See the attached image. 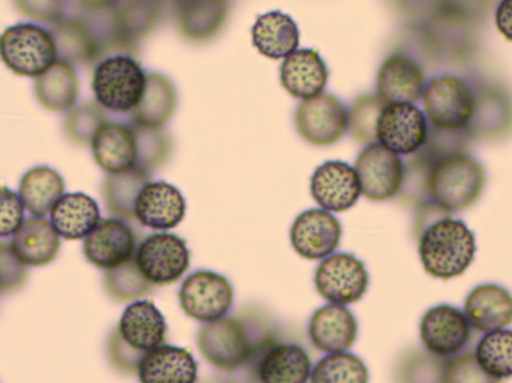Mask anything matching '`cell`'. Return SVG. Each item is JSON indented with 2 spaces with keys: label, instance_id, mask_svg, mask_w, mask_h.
Returning <instances> with one entry per match:
<instances>
[{
  "label": "cell",
  "instance_id": "cell-29",
  "mask_svg": "<svg viewBox=\"0 0 512 383\" xmlns=\"http://www.w3.org/2000/svg\"><path fill=\"white\" fill-rule=\"evenodd\" d=\"M252 36L256 50L270 59L288 57L297 50L300 41L295 21L279 11L261 15L252 29Z\"/></svg>",
  "mask_w": 512,
  "mask_h": 383
},
{
  "label": "cell",
  "instance_id": "cell-39",
  "mask_svg": "<svg viewBox=\"0 0 512 383\" xmlns=\"http://www.w3.org/2000/svg\"><path fill=\"white\" fill-rule=\"evenodd\" d=\"M385 105L387 104L379 96H361L354 102L349 114V128L355 140L366 144H373L378 140L376 126Z\"/></svg>",
  "mask_w": 512,
  "mask_h": 383
},
{
  "label": "cell",
  "instance_id": "cell-30",
  "mask_svg": "<svg viewBox=\"0 0 512 383\" xmlns=\"http://www.w3.org/2000/svg\"><path fill=\"white\" fill-rule=\"evenodd\" d=\"M18 195L33 217H45L65 195V183L53 168L35 167L24 174Z\"/></svg>",
  "mask_w": 512,
  "mask_h": 383
},
{
  "label": "cell",
  "instance_id": "cell-7",
  "mask_svg": "<svg viewBox=\"0 0 512 383\" xmlns=\"http://www.w3.org/2000/svg\"><path fill=\"white\" fill-rule=\"evenodd\" d=\"M424 108L435 128L457 131L465 128L474 114V95L459 78H435L424 92Z\"/></svg>",
  "mask_w": 512,
  "mask_h": 383
},
{
  "label": "cell",
  "instance_id": "cell-26",
  "mask_svg": "<svg viewBox=\"0 0 512 383\" xmlns=\"http://www.w3.org/2000/svg\"><path fill=\"white\" fill-rule=\"evenodd\" d=\"M280 80L294 98L310 99L321 95L328 72L315 50H298L286 57L280 69Z\"/></svg>",
  "mask_w": 512,
  "mask_h": 383
},
{
  "label": "cell",
  "instance_id": "cell-2",
  "mask_svg": "<svg viewBox=\"0 0 512 383\" xmlns=\"http://www.w3.org/2000/svg\"><path fill=\"white\" fill-rule=\"evenodd\" d=\"M486 183L483 165L465 153H448L433 161L427 193L445 213L462 211L477 202Z\"/></svg>",
  "mask_w": 512,
  "mask_h": 383
},
{
  "label": "cell",
  "instance_id": "cell-37",
  "mask_svg": "<svg viewBox=\"0 0 512 383\" xmlns=\"http://www.w3.org/2000/svg\"><path fill=\"white\" fill-rule=\"evenodd\" d=\"M105 123L107 117L101 105L83 102L72 107L66 114L63 120V135L75 146H87L92 144L93 138Z\"/></svg>",
  "mask_w": 512,
  "mask_h": 383
},
{
  "label": "cell",
  "instance_id": "cell-28",
  "mask_svg": "<svg viewBox=\"0 0 512 383\" xmlns=\"http://www.w3.org/2000/svg\"><path fill=\"white\" fill-rule=\"evenodd\" d=\"M33 90L45 110L53 113L71 110L78 98V77L74 65L57 60L47 72L36 78Z\"/></svg>",
  "mask_w": 512,
  "mask_h": 383
},
{
  "label": "cell",
  "instance_id": "cell-24",
  "mask_svg": "<svg viewBox=\"0 0 512 383\" xmlns=\"http://www.w3.org/2000/svg\"><path fill=\"white\" fill-rule=\"evenodd\" d=\"M11 247L26 267H44L59 255L60 235L44 217H30L15 232Z\"/></svg>",
  "mask_w": 512,
  "mask_h": 383
},
{
  "label": "cell",
  "instance_id": "cell-43",
  "mask_svg": "<svg viewBox=\"0 0 512 383\" xmlns=\"http://www.w3.org/2000/svg\"><path fill=\"white\" fill-rule=\"evenodd\" d=\"M23 201L18 193L0 186V238L14 235L24 222Z\"/></svg>",
  "mask_w": 512,
  "mask_h": 383
},
{
  "label": "cell",
  "instance_id": "cell-1",
  "mask_svg": "<svg viewBox=\"0 0 512 383\" xmlns=\"http://www.w3.org/2000/svg\"><path fill=\"white\" fill-rule=\"evenodd\" d=\"M418 253L427 274L450 280L462 276L471 267L477 243L474 232L463 220L442 217L424 229Z\"/></svg>",
  "mask_w": 512,
  "mask_h": 383
},
{
  "label": "cell",
  "instance_id": "cell-6",
  "mask_svg": "<svg viewBox=\"0 0 512 383\" xmlns=\"http://www.w3.org/2000/svg\"><path fill=\"white\" fill-rule=\"evenodd\" d=\"M183 312L200 322L224 318L233 306L234 291L224 276L197 271L188 276L179 292Z\"/></svg>",
  "mask_w": 512,
  "mask_h": 383
},
{
  "label": "cell",
  "instance_id": "cell-27",
  "mask_svg": "<svg viewBox=\"0 0 512 383\" xmlns=\"http://www.w3.org/2000/svg\"><path fill=\"white\" fill-rule=\"evenodd\" d=\"M101 222L95 199L84 193H68L51 211V225L65 240L86 238Z\"/></svg>",
  "mask_w": 512,
  "mask_h": 383
},
{
  "label": "cell",
  "instance_id": "cell-8",
  "mask_svg": "<svg viewBox=\"0 0 512 383\" xmlns=\"http://www.w3.org/2000/svg\"><path fill=\"white\" fill-rule=\"evenodd\" d=\"M189 262L188 244L173 234L150 235L137 252L138 268L153 286L177 282L188 271Z\"/></svg>",
  "mask_w": 512,
  "mask_h": 383
},
{
  "label": "cell",
  "instance_id": "cell-23",
  "mask_svg": "<svg viewBox=\"0 0 512 383\" xmlns=\"http://www.w3.org/2000/svg\"><path fill=\"white\" fill-rule=\"evenodd\" d=\"M465 316L483 333L504 330L512 324V295L499 285H481L468 295Z\"/></svg>",
  "mask_w": 512,
  "mask_h": 383
},
{
  "label": "cell",
  "instance_id": "cell-9",
  "mask_svg": "<svg viewBox=\"0 0 512 383\" xmlns=\"http://www.w3.org/2000/svg\"><path fill=\"white\" fill-rule=\"evenodd\" d=\"M198 348L203 357L222 372L239 369L251 354L245 327L233 318L206 322L198 334Z\"/></svg>",
  "mask_w": 512,
  "mask_h": 383
},
{
  "label": "cell",
  "instance_id": "cell-33",
  "mask_svg": "<svg viewBox=\"0 0 512 383\" xmlns=\"http://www.w3.org/2000/svg\"><path fill=\"white\" fill-rule=\"evenodd\" d=\"M176 107V92L167 78L158 74L146 75V89L135 108V123L143 128H155L170 119Z\"/></svg>",
  "mask_w": 512,
  "mask_h": 383
},
{
  "label": "cell",
  "instance_id": "cell-4",
  "mask_svg": "<svg viewBox=\"0 0 512 383\" xmlns=\"http://www.w3.org/2000/svg\"><path fill=\"white\" fill-rule=\"evenodd\" d=\"M144 89L146 74L131 57H107L93 72L92 90L96 101L114 113L134 111L143 98Z\"/></svg>",
  "mask_w": 512,
  "mask_h": 383
},
{
  "label": "cell",
  "instance_id": "cell-41",
  "mask_svg": "<svg viewBox=\"0 0 512 383\" xmlns=\"http://www.w3.org/2000/svg\"><path fill=\"white\" fill-rule=\"evenodd\" d=\"M24 17L42 24H53L66 17L68 0H12Z\"/></svg>",
  "mask_w": 512,
  "mask_h": 383
},
{
  "label": "cell",
  "instance_id": "cell-25",
  "mask_svg": "<svg viewBox=\"0 0 512 383\" xmlns=\"http://www.w3.org/2000/svg\"><path fill=\"white\" fill-rule=\"evenodd\" d=\"M96 164L110 174L131 170L138 161L135 132L128 126L105 123L92 141Z\"/></svg>",
  "mask_w": 512,
  "mask_h": 383
},
{
  "label": "cell",
  "instance_id": "cell-45",
  "mask_svg": "<svg viewBox=\"0 0 512 383\" xmlns=\"http://www.w3.org/2000/svg\"><path fill=\"white\" fill-rule=\"evenodd\" d=\"M496 26L504 38L512 41V0H502L496 11Z\"/></svg>",
  "mask_w": 512,
  "mask_h": 383
},
{
  "label": "cell",
  "instance_id": "cell-5",
  "mask_svg": "<svg viewBox=\"0 0 512 383\" xmlns=\"http://www.w3.org/2000/svg\"><path fill=\"white\" fill-rule=\"evenodd\" d=\"M316 291L324 300L339 306L357 303L366 294L369 274L363 262L349 253H334L319 264Z\"/></svg>",
  "mask_w": 512,
  "mask_h": 383
},
{
  "label": "cell",
  "instance_id": "cell-15",
  "mask_svg": "<svg viewBox=\"0 0 512 383\" xmlns=\"http://www.w3.org/2000/svg\"><path fill=\"white\" fill-rule=\"evenodd\" d=\"M345 108L331 95L306 99L298 107L297 128L301 137L316 146L336 143L346 129Z\"/></svg>",
  "mask_w": 512,
  "mask_h": 383
},
{
  "label": "cell",
  "instance_id": "cell-36",
  "mask_svg": "<svg viewBox=\"0 0 512 383\" xmlns=\"http://www.w3.org/2000/svg\"><path fill=\"white\" fill-rule=\"evenodd\" d=\"M369 372L360 358L352 354H331L322 358L312 375L310 383H367Z\"/></svg>",
  "mask_w": 512,
  "mask_h": 383
},
{
  "label": "cell",
  "instance_id": "cell-18",
  "mask_svg": "<svg viewBox=\"0 0 512 383\" xmlns=\"http://www.w3.org/2000/svg\"><path fill=\"white\" fill-rule=\"evenodd\" d=\"M48 32L56 44L57 60L71 65L98 62V38L86 15H71L50 24Z\"/></svg>",
  "mask_w": 512,
  "mask_h": 383
},
{
  "label": "cell",
  "instance_id": "cell-44",
  "mask_svg": "<svg viewBox=\"0 0 512 383\" xmlns=\"http://www.w3.org/2000/svg\"><path fill=\"white\" fill-rule=\"evenodd\" d=\"M107 351L111 364L123 373L138 372V366L146 355L126 345L125 340L122 339L117 330L111 334L110 340H108Z\"/></svg>",
  "mask_w": 512,
  "mask_h": 383
},
{
  "label": "cell",
  "instance_id": "cell-34",
  "mask_svg": "<svg viewBox=\"0 0 512 383\" xmlns=\"http://www.w3.org/2000/svg\"><path fill=\"white\" fill-rule=\"evenodd\" d=\"M481 369L492 378H512V331L498 330L487 333L475 351Z\"/></svg>",
  "mask_w": 512,
  "mask_h": 383
},
{
  "label": "cell",
  "instance_id": "cell-22",
  "mask_svg": "<svg viewBox=\"0 0 512 383\" xmlns=\"http://www.w3.org/2000/svg\"><path fill=\"white\" fill-rule=\"evenodd\" d=\"M138 378L141 383H197L198 364L186 349L161 345L144 355Z\"/></svg>",
  "mask_w": 512,
  "mask_h": 383
},
{
  "label": "cell",
  "instance_id": "cell-13",
  "mask_svg": "<svg viewBox=\"0 0 512 383\" xmlns=\"http://www.w3.org/2000/svg\"><path fill=\"white\" fill-rule=\"evenodd\" d=\"M289 238L298 255L316 261L327 258L339 247L342 226L330 211H304L295 219Z\"/></svg>",
  "mask_w": 512,
  "mask_h": 383
},
{
  "label": "cell",
  "instance_id": "cell-17",
  "mask_svg": "<svg viewBox=\"0 0 512 383\" xmlns=\"http://www.w3.org/2000/svg\"><path fill=\"white\" fill-rule=\"evenodd\" d=\"M186 214V201L179 189L164 182L149 183L135 202V217L147 228L168 231Z\"/></svg>",
  "mask_w": 512,
  "mask_h": 383
},
{
  "label": "cell",
  "instance_id": "cell-32",
  "mask_svg": "<svg viewBox=\"0 0 512 383\" xmlns=\"http://www.w3.org/2000/svg\"><path fill=\"white\" fill-rule=\"evenodd\" d=\"M149 185V174L144 168H131L119 174H110L102 186L105 205L113 216L122 220L135 217L138 195Z\"/></svg>",
  "mask_w": 512,
  "mask_h": 383
},
{
  "label": "cell",
  "instance_id": "cell-40",
  "mask_svg": "<svg viewBox=\"0 0 512 383\" xmlns=\"http://www.w3.org/2000/svg\"><path fill=\"white\" fill-rule=\"evenodd\" d=\"M444 383H502L499 379L487 375L477 357L472 352L459 355V357L445 364Z\"/></svg>",
  "mask_w": 512,
  "mask_h": 383
},
{
  "label": "cell",
  "instance_id": "cell-14",
  "mask_svg": "<svg viewBox=\"0 0 512 383\" xmlns=\"http://www.w3.org/2000/svg\"><path fill=\"white\" fill-rule=\"evenodd\" d=\"M83 253L89 264L113 270L137 255L134 234L122 220H101L84 240Z\"/></svg>",
  "mask_w": 512,
  "mask_h": 383
},
{
  "label": "cell",
  "instance_id": "cell-20",
  "mask_svg": "<svg viewBox=\"0 0 512 383\" xmlns=\"http://www.w3.org/2000/svg\"><path fill=\"white\" fill-rule=\"evenodd\" d=\"M117 331L126 345L147 354L164 345L167 322L152 301H137L125 310Z\"/></svg>",
  "mask_w": 512,
  "mask_h": 383
},
{
  "label": "cell",
  "instance_id": "cell-21",
  "mask_svg": "<svg viewBox=\"0 0 512 383\" xmlns=\"http://www.w3.org/2000/svg\"><path fill=\"white\" fill-rule=\"evenodd\" d=\"M357 319L339 304L322 307L310 319L309 336L319 351L342 354L357 339Z\"/></svg>",
  "mask_w": 512,
  "mask_h": 383
},
{
  "label": "cell",
  "instance_id": "cell-3",
  "mask_svg": "<svg viewBox=\"0 0 512 383\" xmlns=\"http://www.w3.org/2000/svg\"><path fill=\"white\" fill-rule=\"evenodd\" d=\"M0 60L12 74L38 78L57 62L56 44L48 29L17 23L0 33Z\"/></svg>",
  "mask_w": 512,
  "mask_h": 383
},
{
  "label": "cell",
  "instance_id": "cell-46",
  "mask_svg": "<svg viewBox=\"0 0 512 383\" xmlns=\"http://www.w3.org/2000/svg\"><path fill=\"white\" fill-rule=\"evenodd\" d=\"M83 12L102 11L111 8L116 0H74Z\"/></svg>",
  "mask_w": 512,
  "mask_h": 383
},
{
  "label": "cell",
  "instance_id": "cell-35",
  "mask_svg": "<svg viewBox=\"0 0 512 383\" xmlns=\"http://www.w3.org/2000/svg\"><path fill=\"white\" fill-rule=\"evenodd\" d=\"M105 291L120 303L138 300L152 291L153 285L143 276L137 264V255L113 270L105 271Z\"/></svg>",
  "mask_w": 512,
  "mask_h": 383
},
{
  "label": "cell",
  "instance_id": "cell-16",
  "mask_svg": "<svg viewBox=\"0 0 512 383\" xmlns=\"http://www.w3.org/2000/svg\"><path fill=\"white\" fill-rule=\"evenodd\" d=\"M313 199L327 211H345L357 204L360 182L354 168L345 162H325L310 180Z\"/></svg>",
  "mask_w": 512,
  "mask_h": 383
},
{
  "label": "cell",
  "instance_id": "cell-42",
  "mask_svg": "<svg viewBox=\"0 0 512 383\" xmlns=\"http://www.w3.org/2000/svg\"><path fill=\"white\" fill-rule=\"evenodd\" d=\"M27 268L9 244L0 243V294L17 291L26 283Z\"/></svg>",
  "mask_w": 512,
  "mask_h": 383
},
{
  "label": "cell",
  "instance_id": "cell-19",
  "mask_svg": "<svg viewBox=\"0 0 512 383\" xmlns=\"http://www.w3.org/2000/svg\"><path fill=\"white\" fill-rule=\"evenodd\" d=\"M423 90V71L411 57L394 54L379 69L378 95L385 104H414Z\"/></svg>",
  "mask_w": 512,
  "mask_h": 383
},
{
  "label": "cell",
  "instance_id": "cell-38",
  "mask_svg": "<svg viewBox=\"0 0 512 383\" xmlns=\"http://www.w3.org/2000/svg\"><path fill=\"white\" fill-rule=\"evenodd\" d=\"M224 14V0H189L180 12L183 29L195 38L218 29Z\"/></svg>",
  "mask_w": 512,
  "mask_h": 383
},
{
  "label": "cell",
  "instance_id": "cell-10",
  "mask_svg": "<svg viewBox=\"0 0 512 383\" xmlns=\"http://www.w3.org/2000/svg\"><path fill=\"white\" fill-rule=\"evenodd\" d=\"M376 134L379 143L396 155H412L426 144V116L412 104L385 105Z\"/></svg>",
  "mask_w": 512,
  "mask_h": 383
},
{
  "label": "cell",
  "instance_id": "cell-11",
  "mask_svg": "<svg viewBox=\"0 0 512 383\" xmlns=\"http://www.w3.org/2000/svg\"><path fill=\"white\" fill-rule=\"evenodd\" d=\"M361 193L372 201L393 198L402 188L405 167L396 153L387 147H367L355 165Z\"/></svg>",
  "mask_w": 512,
  "mask_h": 383
},
{
  "label": "cell",
  "instance_id": "cell-31",
  "mask_svg": "<svg viewBox=\"0 0 512 383\" xmlns=\"http://www.w3.org/2000/svg\"><path fill=\"white\" fill-rule=\"evenodd\" d=\"M312 364L306 352L295 345H276L268 349L258 367L261 383H307Z\"/></svg>",
  "mask_w": 512,
  "mask_h": 383
},
{
  "label": "cell",
  "instance_id": "cell-12",
  "mask_svg": "<svg viewBox=\"0 0 512 383\" xmlns=\"http://www.w3.org/2000/svg\"><path fill=\"white\" fill-rule=\"evenodd\" d=\"M421 340L427 351L439 357H451L462 351L471 339V324L456 307L438 306L421 319Z\"/></svg>",
  "mask_w": 512,
  "mask_h": 383
}]
</instances>
